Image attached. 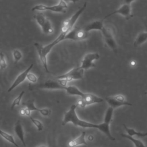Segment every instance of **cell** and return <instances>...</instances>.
I'll return each instance as SVG.
<instances>
[{
    "label": "cell",
    "instance_id": "obj_1",
    "mask_svg": "<svg viewBox=\"0 0 147 147\" xmlns=\"http://www.w3.org/2000/svg\"><path fill=\"white\" fill-rule=\"evenodd\" d=\"M76 107L77 106L76 105H72L70 107L69 110L65 113L64 118L62 121L63 126H64L69 122H71L75 126L82 127L83 128H95L99 129V130H100V123L94 124L79 119L76 113Z\"/></svg>",
    "mask_w": 147,
    "mask_h": 147
},
{
    "label": "cell",
    "instance_id": "obj_2",
    "mask_svg": "<svg viewBox=\"0 0 147 147\" xmlns=\"http://www.w3.org/2000/svg\"><path fill=\"white\" fill-rule=\"evenodd\" d=\"M64 40V36L62 34H60L59 36L51 43L47 45L46 46L43 47L42 45L40 44L39 43L35 42L34 44V45L35 48H36V50L37 51V53L38 54V56L40 58V60L42 64V65L45 70V71L47 73H49V71L48 68V64H47V55L49 54V53L51 52V49L57 44H59L60 42Z\"/></svg>",
    "mask_w": 147,
    "mask_h": 147
},
{
    "label": "cell",
    "instance_id": "obj_3",
    "mask_svg": "<svg viewBox=\"0 0 147 147\" xmlns=\"http://www.w3.org/2000/svg\"><path fill=\"white\" fill-rule=\"evenodd\" d=\"M86 5L87 2H85L83 5L69 19L63 22L61 29L60 34H61L65 37L67 35V34L68 33L74 28V25L76 22L77 21L78 18L81 15V14L85 10Z\"/></svg>",
    "mask_w": 147,
    "mask_h": 147
},
{
    "label": "cell",
    "instance_id": "obj_4",
    "mask_svg": "<svg viewBox=\"0 0 147 147\" xmlns=\"http://www.w3.org/2000/svg\"><path fill=\"white\" fill-rule=\"evenodd\" d=\"M67 87L63 86L59 80H55V79H48L45 81L44 83H39L37 84H29V90H32L34 89H47V90H65Z\"/></svg>",
    "mask_w": 147,
    "mask_h": 147
},
{
    "label": "cell",
    "instance_id": "obj_5",
    "mask_svg": "<svg viewBox=\"0 0 147 147\" xmlns=\"http://www.w3.org/2000/svg\"><path fill=\"white\" fill-rule=\"evenodd\" d=\"M67 4L64 1H60L57 5L48 6L44 5H37L34 6L32 9V11H44V10H50L54 12L57 13H65L66 9H67Z\"/></svg>",
    "mask_w": 147,
    "mask_h": 147
},
{
    "label": "cell",
    "instance_id": "obj_6",
    "mask_svg": "<svg viewBox=\"0 0 147 147\" xmlns=\"http://www.w3.org/2000/svg\"><path fill=\"white\" fill-rule=\"evenodd\" d=\"M133 2V1H126L124 2V3H123L118 9L113 11V12L108 14L106 15L104 19L113 15L115 14H119L123 16H124L127 20H129L131 18L133 17V15L131 13V3Z\"/></svg>",
    "mask_w": 147,
    "mask_h": 147
},
{
    "label": "cell",
    "instance_id": "obj_7",
    "mask_svg": "<svg viewBox=\"0 0 147 147\" xmlns=\"http://www.w3.org/2000/svg\"><path fill=\"white\" fill-rule=\"evenodd\" d=\"M88 37V32L83 28L74 27L64 37V40H71L80 41L86 39Z\"/></svg>",
    "mask_w": 147,
    "mask_h": 147
},
{
    "label": "cell",
    "instance_id": "obj_8",
    "mask_svg": "<svg viewBox=\"0 0 147 147\" xmlns=\"http://www.w3.org/2000/svg\"><path fill=\"white\" fill-rule=\"evenodd\" d=\"M106 100L110 105V107H112L113 109L122 106H132V103L126 101L125 96L121 94L107 97Z\"/></svg>",
    "mask_w": 147,
    "mask_h": 147
},
{
    "label": "cell",
    "instance_id": "obj_9",
    "mask_svg": "<svg viewBox=\"0 0 147 147\" xmlns=\"http://www.w3.org/2000/svg\"><path fill=\"white\" fill-rule=\"evenodd\" d=\"M84 71L79 67H75L68 72L57 76V78L59 79H65L67 82L72 80L82 79L83 78Z\"/></svg>",
    "mask_w": 147,
    "mask_h": 147
},
{
    "label": "cell",
    "instance_id": "obj_10",
    "mask_svg": "<svg viewBox=\"0 0 147 147\" xmlns=\"http://www.w3.org/2000/svg\"><path fill=\"white\" fill-rule=\"evenodd\" d=\"M99 57L100 56L98 53H88L86 54L82 59L81 65L79 68L85 70L95 67V65L93 61L98 59Z\"/></svg>",
    "mask_w": 147,
    "mask_h": 147
},
{
    "label": "cell",
    "instance_id": "obj_11",
    "mask_svg": "<svg viewBox=\"0 0 147 147\" xmlns=\"http://www.w3.org/2000/svg\"><path fill=\"white\" fill-rule=\"evenodd\" d=\"M80 99L84 103L85 106L90 105L94 103H99L103 102V99L94 94L90 93H84L82 92L80 95Z\"/></svg>",
    "mask_w": 147,
    "mask_h": 147
},
{
    "label": "cell",
    "instance_id": "obj_12",
    "mask_svg": "<svg viewBox=\"0 0 147 147\" xmlns=\"http://www.w3.org/2000/svg\"><path fill=\"white\" fill-rule=\"evenodd\" d=\"M33 67V64H31L27 69H26L24 72H21L19 75L17 76V77L16 78V79H15L13 84L7 90L8 92H11L13 89H14L16 87H17L18 85H20L22 82H23L25 80V79L26 78L27 75L29 73L30 71L31 70Z\"/></svg>",
    "mask_w": 147,
    "mask_h": 147
},
{
    "label": "cell",
    "instance_id": "obj_13",
    "mask_svg": "<svg viewBox=\"0 0 147 147\" xmlns=\"http://www.w3.org/2000/svg\"><path fill=\"white\" fill-rule=\"evenodd\" d=\"M22 105L25 106L26 108L29 109L30 111H38L41 115L45 117H48L51 114V110L49 109H38L36 107L34 106V99H31V100H28L25 102L22 103Z\"/></svg>",
    "mask_w": 147,
    "mask_h": 147
},
{
    "label": "cell",
    "instance_id": "obj_14",
    "mask_svg": "<svg viewBox=\"0 0 147 147\" xmlns=\"http://www.w3.org/2000/svg\"><path fill=\"white\" fill-rule=\"evenodd\" d=\"M86 132L83 131L82 134L77 138L69 141L68 143V145L69 147H76L81 145H87V143L85 139Z\"/></svg>",
    "mask_w": 147,
    "mask_h": 147
},
{
    "label": "cell",
    "instance_id": "obj_15",
    "mask_svg": "<svg viewBox=\"0 0 147 147\" xmlns=\"http://www.w3.org/2000/svg\"><path fill=\"white\" fill-rule=\"evenodd\" d=\"M14 131L16 136L21 141L24 146H26V144L24 139V132L22 125L20 120H18L14 125Z\"/></svg>",
    "mask_w": 147,
    "mask_h": 147
},
{
    "label": "cell",
    "instance_id": "obj_16",
    "mask_svg": "<svg viewBox=\"0 0 147 147\" xmlns=\"http://www.w3.org/2000/svg\"><path fill=\"white\" fill-rule=\"evenodd\" d=\"M104 25L103 24V20H97L91 22L90 24L86 25L83 29L87 32H88L93 30H98L101 31L103 28Z\"/></svg>",
    "mask_w": 147,
    "mask_h": 147
},
{
    "label": "cell",
    "instance_id": "obj_17",
    "mask_svg": "<svg viewBox=\"0 0 147 147\" xmlns=\"http://www.w3.org/2000/svg\"><path fill=\"white\" fill-rule=\"evenodd\" d=\"M147 41V32H141L137 36L134 42V46L138 47Z\"/></svg>",
    "mask_w": 147,
    "mask_h": 147
},
{
    "label": "cell",
    "instance_id": "obj_18",
    "mask_svg": "<svg viewBox=\"0 0 147 147\" xmlns=\"http://www.w3.org/2000/svg\"><path fill=\"white\" fill-rule=\"evenodd\" d=\"M123 127L125 129V130L126 131L127 135L130 136V137H133L134 136H138L139 137H144L147 136V132L146 133H141V132H138L136 131L134 129H132V128H129L127 127L125 124L123 125Z\"/></svg>",
    "mask_w": 147,
    "mask_h": 147
},
{
    "label": "cell",
    "instance_id": "obj_19",
    "mask_svg": "<svg viewBox=\"0 0 147 147\" xmlns=\"http://www.w3.org/2000/svg\"><path fill=\"white\" fill-rule=\"evenodd\" d=\"M0 136L3 137L5 140H6L7 141L9 142L10 143L12 144L13 145H14V146H16V147H20L17 144V143L16 142L15 140H14V138L13 137V136L3 130H2L1 129H0Z\"/></svg>",
    "mask_w": 147,
    "mask_h": 147
},
{
    "label": "cell",
    "instance_id": "obj_20",
    "mask_svg": "<svg viewBox=\"0 0 147 147\" xmlns=\"http://www.w3.org/2000/svg\"><path fill=\"white\" fill-rule=\"evenodd\" d=\"M105 40L106 42V44L109 45V47L110 48H111L113 50H114V51H117V46L116 44V42L114 40V37H108V38H105Z\"/></svg>",
    "mask_w": 147,
    "mask_h": 147
},
{
    "label": "cell",
    "instance_id": "obj_21",
    "mask_svg": "<svg viewBox=\"0 0 147 147\" xmlns=\"http://www.w3.org/2000/svg\"><path fill=\"white\" fill-rule=\"evenodd\" d=\"M113 109L111 107H109L105 114V118H104V121L110 123L112 118H113Z\"/></svg>",
    "mask_w": 147,
    "mask_h": 147
},
{
    "label": "cell",
    "instance_id": "obj_22",
    "mask_svg": "<svg viewBox=\"0 0 147 147\" xmlns=\"http://www.w3.org/2000/svg\"><path fill=\"white\" fill-rule=\"evenodd\" d=\"M29 118L30 119L32 123L36 126V127H37V129L38 131H42L43 130L44 126H43V125H42V123L41 121H40L38 119H34V118H32L31 116L29 117Z\"/></svg>",
    "mask_w": 147,
    "mask_h": 147
},
{
    "label": "cell",
    "instance_id": "obj_23",
    "mask_svg": "<svg viewBox=\"0 0 147 147\" xmlns=\"http://www.w3.org/2000/svg\"><path fill=\"white\" fill-rule=\"evenodd\" d=\"M24 93H25V91H22L20 92V94H19V95L13 100V103L11 104V109H13L14 107V106H18L20 104L21 100V99H22Z\"/></svg>",
    "mask_w": 147,
    "mask_h": 147
},
{
    "label": "cell",
    "instance_id": "obj_24",
    "mask_svg": "<svg viewBox=\"0 0 147 147\" xmlns=\"http://www.w3.org/2000/svg\"><path fill=\"white\" fill-rule=\"evenodd\" d=\"M7 67L5 55L3 52L0 53V69H5Z\"/></svg>",
    "mask_w": 147,
    "mask_h": 147
},
{
    "label": "cell",
    "instance_id": "obj_25",
    "mask_svg": "<svg viewBox=\"0 0 147 147\" xmlns=\"http://www.w3.org/2000/svg\"><path fill=\"white\" fill-rule=\"evenodd\" d=\"M13 56L15 63H17L22 57L21 52L18 49H14L13 52Z\"/></svg>",
    "mask_w": 147,
    "mask_h": 147
},
{
    "label": "cell",
    "instance_id": "obj_26",
    "mask_svg": "<svg viewBox=\"0 0 147 147\" xmlns=\"http://www.w3.org/2000/svg\"><path fill=\"white\" fill-rule=\"evenodd\" d=\"M26 79L33 83H36L37 81V76L33 73H29L26 76Z\"/></svg>",
    "mask_w": 147,
    "mask_h": 147
},
{
    "label": "cell",
    "instance_id": "obj_27",
    "mask_svg": "<svg viewBox=\"0 0 147 147\" xmlns=\"http://www.w3.org/2000/svg\"><path fill=\"white\" fill-rule=\"evenodd\" d=\"M20 114L21 115H26V116H28L29 117L30 116V111L27 108H24V109H22L21 110H20Z\"/></svg>",
    "mask_w": 147,
    "mask_h": 147
},
{
    "label": "cell",
    "instance_id": "obj_28",
    "mask_svg": "<svg viewBox=\"0 0 147 147\" xmlns=\"http://www.w3.org/2000/svg\"><path fill=\"white\" fill-rule=\"evenodd\" d=\"M92 139H93V137L92 136H90V137H88V140H92Z\"/></svg>",
    "mask_w": 147,
    "mask_h": 147
},
{
    "label": "cell",
    "instance_id": "obj_29",
    "mask_svg": "<svg viewBox=\"0 0 147 147\" xmlns=\"http://www.w3.org/2000/svg\"><path fill=\"white\" fill-rule=\"evenodd\" d=\"M38 147H47V146H46V145H40V146H39Z\"/></svg>",
    "mask_w": 147,
    "mask_h": 147
},
{
    "label": "cell",
    "instance_id": "obj_30",
    "mask_svg": "<svg viewBox=\"0 0 147 147\" xmlns=\"http://www.w3.org/2000/svg\"><path fill=\"white\" fill-rule=\"evenodd\" d=\"M145 94H147V91H146V92H145Z\"/></svg>",
    "mask_w": 147,
    "mask_h": 147
},
{
    "label": "cell",
    "instance_id": "obj_31",
    "mask_svg": "<svg viewBox=\"0 0 147 147\" xmlns=\"http://www.w3.org/2000/svg\"><path fill=\"white\" fill-rule=\"evenodd\" d=\"M144 147H146V146H144Z\"/></svg>",
    "mask_w": 147,
    "mask_h": 147
}]
</instances>
